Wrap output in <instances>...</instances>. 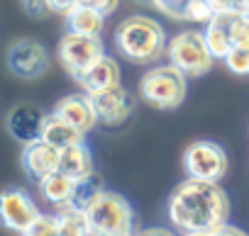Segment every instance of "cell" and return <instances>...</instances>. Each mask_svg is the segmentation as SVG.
I'll list each match as a JSON object with an SVG mask.
<instances>
[{"mask_svg": "<svg viewBox=\"0 0 249 236\" xmlns=\"http://www.w3.org/2000/svg\"><path fill=\"white\" fill-rule=\"evenodd\" d=\"M188 93V76L174 63L149 68L140 80V95L157 110H176Z\"/></svg>", "mask_w": 249, "mask_h": 236, "instance_id": "obj_4", "label": "cell"}, {"mask_svg": "<svg viewBox=\"0 0 249 236\" xmlns=\"http://www.w3.org/2000/svg\"><path fill=\"white\" fill-rule=\"evenodd\" d=\"M181 236H213V231H186Z\"/></svg>", "mask_w": 249, "mask_h": 236, "instance_id": "obj_34", "label": "cell"}, {"mask_svg": "<svg viewBox=\"0 0 249 236\" xmlns=\"http://www.w3.org/2000/svg\"><path fill=\"white\" fill-rule=\"evenodd\" d=\"M225 66L234 73V76H249V49H232L225 56Z\"/></svg>", "mask_w": 249, "mask_h": 236, "instance_id": "obj_25", "label": "cell"}, {"mask_svg": "<svg viewBox=\"0 0 249 236\" xmlns=\"http://www.w3.org/2000/svg\"><path fill=\"white\" fill-rule=\"evenodd\" d=\"M0 214H3V224L10 229V231H18V234H25L35 221L37 217L42 214L39 207L35 205V200L20 190V188H8L3 192V200H0Z\"/></svg>", "mask_w": 249, "mask_h": 236, "instance_id": "obj_9", "label": "cell"}, {"mask_svg": "<svg viewBox=\"0 0 249 236\" xmlns=\"http://www.w3.org/2000/svg\"><path fill=\"white\" fill-rule=\"evenodd\" d=\"M93 236H137L135 209L120 192L103 190L86 209Z\"/></svg>", "mask_w": 249, "mask_h": 236, "instance_id": "obj_3", "label": "cell"}, {"mask_svg": "<svg viewBox=\"0 0 249 236\" xmlns=\"http://www.w3.org/2000/svg\"><path fill=\"white\" fill-rule=\"evenodd\" d=\"M56 221H59L61 236H93L86 209H78L73 205L56 207Z\"/></svg>", "mask_w": 249, "mask_h": 236, "instance_id": "obj_19", "label": "cell"}, {"mask_svg": "<svg viewBox=\"0 0 249 236\" xmlns=\"http://www.w3.org/2000/svg\"><path fill=\"white\" fill-rule=\"evenodd\" d=\"M181 20L196 22V25H210L215 20V10L205 3V0H188L181 10Z\"/></svg>", "mask_w": 249, "mask_h": 236, "instance_id": "obj_23", "label": "cell"}, {"mask_svg": "<svg viewBox=\"0 0 249 236\" xmlns=\"http://www.w3.org/2000/svg\"><path fill=\"white\" fill-rule=\"evenodd\" d=\"M215 20L227 27L230 39H232V47L249 49V17L247 15H242L237 10H227V13H217Z\"/></svg>", "mask_w": 249, "mask_h": 236, "instance_id": "obj_20", "label": "cell"}, {"mask_svg": "<svg viewBox=\"0 0 249 236\" xmlns=\"http://www.w3.org/2000/svg\"><path fill=\"white\" fill-rule=\"evenodd\" d=\"M44 200L54 207H64V205H71V197H73V190H76V180L69 178L66 173H54L49 175L42 185H39Z\"/></svg>", "mask_w": 249, "mask_h": 236, "instance_id": "obj_18", "label": "cell"}, {"mask_svg": "<svg viewBox=\"0 0 249 236\" xmlns=\"http://www.w3.org/2000/svg\"><path fill=\"white\" fill-rule=\"evenodd\" d=\"M83 88V93L88 95H95V93H103V90H110L115 85H120V66L112 56H100L88 71H83L78 78H76Z\"/></svg>", "mask_w": 249, "mask_h": 236, "instance_id": "obj_14", "label": "cell"}, {"mask_svg": "<svg viewBox=\"0 0 249 236\" xmlns=\"http://www.w3.org/2000/svg\"><path fill=\"white\" fill-rule=\"evenodd\" d=\"M166 59H169V63L181 68L188 78L205 76L215 63V56L208 49L203 30H183V32L174 34L166 47Z\"/></svg>", "mask_w": 249, "mask_h": 236, "instance_id": "obj_5", "label": "cell"}, {"mask_svg": "<svg viewBox=\"0 0 249 236\" xmlns=\"http://www.w3.org/2000/svg\"><path fill=\"white\" fill-rule=\"evenodd\" d=\"M52 3V10L59 13V15H69L76 5H78V0H49Z\"/></svg>", "mask_w": 249, "mask_h": 236, "instance_id": "obj_29", "label": "cell"}, {"mask_svg": "<svg viewBox=\"0 0 249 236\" xmlns=\"http://www.w3.org/2000/svg\"><path fill=\"white\" fill-rule=\"evenodd\" d=\"M54 112L66 120L69 125H73L78 132L88 134L93 132L100 122H98V112L93 107V97L88 93H71L66 97H61L54 107Z\"/></svg>", "mask_w": 249, "mask_h": 236, "instance_id": "obj_13", "label": "cell"}, {"mask_svg": "<svg viewBox=\"0 0 249 236\" xmlns=\"http://www.w3.org/2000/svg\"><path fill=\"white\" fill-rule=\"evenodd\" d=\"M169 221L181 231H215L227 224L230 197L220 183L186 178L169 197Z\"/></svg>", "mask_w": 249, "mask_h": 236, "instance_id": "obj_1", "label": "cell"}, {"mask_svg": "<svg viewBox=\"0 0 249 236\" xmlns=\"http://www.w3.org/2000/svg\"><path fill=\"white\" fill-rule=\"evenodd\" d=\"M22 168L27 173V178L37 185H42L49 175L59 173L61 168V151L52 144H47L44 139L35 142V144H27L22 149Z\"/></svg>", "mask_w": 249, "mask_h": 236, "instance_id": "obj_12", "label": "cell"}, {"mask_svg": "<svg viewBox=\"0 0 249 236\" xmlns=\"http://www.w3.org/2000/svg\"><path fill=\"white\" fill-rule=\"evenodd\" d=\"M103 180L98 178V173L83 178V180H76V190H73V197H71V205L78 207V209H88L93 205V200L103 192Z\"/></svg>", "mask_w": 249, "mask_h": 236, "instance_id": "obj_22", "label": "cell"}, {"mask_svg": "<svg viewBox=\"0 0 249 236\" xmlns=\"http://www.w3.org/2000/svg\"><path fill=\"white\" fill-rule=\"evenodd\" d=\"M186 3H188V0H154V8L164 10L171 17H181V10H183Z\"/></svg>", "mask_w": 249, "mask_h": 236, "instance_id": "obj_28", "label": "cell"}, {"mask_svg": "<svg viewBox=\"0 0 249 236\" xmlns=\"http://www.w3.org/2000/svg\"><path fill=\"white\" fill-rule=\"evenodd\" d=\"M105 27V15L100 10L86 8V5H76L69 15H66V30L76 32V34H86V37H100Z\"/></svg>", "mask_w": 249, "mask_h": 236, "instance_id": "obj_17", "label": "cell"}, {"mask_svg": "<svg viewBox=\"0 0 249 236\" xmlns=\"http://www.w3.org/2000/svg\"><path fill=\"white\" fill-rule=\"evenodd\" d=\"M115 47L127 61L154 63L166 54L169 39L157 20L147 15H132L124 22H120L115 32Z\"/></svg>", "mask_w": 249, "mask_h": 236, "instance_id": "obj_2", "label": "cell"}, {"mask_svg": "<svg viewBox=\"0 0 249 236\" xmlns=\"http://www.w3.org/2000/svg\"><path fill=\"white\" fill-rule=\"evenodd\" d=\"M22 236H61L56 214H39L37 221H35Z\"/></svg>", "mask_w": 249, "mask_h": 236, "instance_id": "obj_24", "label": "cell"}, {"mask_svg": "<svg viewBox=\"0 0 249 236\" xmlns=\"http://www.w3.org/2000/svg\"><path fill=\"white\" fill-rule=\"evenodd\" d=\"M25 13L30 17H47L52 10V3L49 0H25Z\"/></svg>", "mask_w": 249, "mask_h": 236, "instance_id": "obj_26", "label": "cell"}, {"mask_svg": "<svg viewBox=\"0 0 249 236\" xmlns=\"http://www.w3.org/2000/svg\"><path fill=\"white\" fill-rule=\"evenodd\" d=\"M137 236H176V234L169 231V229H161V226H152V229H142V231H137Z\"/></svg>", "mask_w": 249, "mask_h": 236, "instance_id": "obj_32", "label": "cell"}, {"mask_svg": "<svg viewBox=\"0 0 249 236\" xmlns=\"http://www.w3.org/2000/svg\"><path fill=\"white\" fill-rule=\"evenodd\" d=\"M230 161L220 144L215 142H193L183 151V171L186 178L205 180V183H220L227 175Z\"/></svg>", "mask_w": 249, "mask_h": 236, "instance_id": "obj_6", "label": "cell"}, {"mask_svg": "<svg viewBox=\"0 0 249 236\" xmlns=\"http://www.w3.org/2000/svg\"><path fill=\"white\" fill-rule=\"evenodd\" d=\"M78 5H86V8L100 10V13H103V15L107 17L110 13H115V10H117L120 0H78Z\"/></svg>", "mask_w": 249, "mask_h": 236, "instance_id": "obj_27", "label": "cell"}, {"mask_svg": "<svg viewBox=\"0 0 249 236\" xmlns=\"http://www.w3.org/2000/svg\"><path fill=\"white\" fill-rule=\"evenodd\" d=\"M61 173H66L69 178L73 180H83L88 175L95 173V166H93V154L88 149V144H76V146H69L61 151Z\"/></svg>", "mask_w": 249, "mask_h": 236, "instance_id": "obj_16", "label": "cell"}, {"mask_svg": "<svg viewBox=\"0 0 249 236\" xmlns=\"http://www.w3.org/2000/svg\"><path fill=\"white\" fill-rule=\"evenodd\" d=\"M100 56H105L100 37H86L66 30V34L59 42V61L73 78L88 71Z\"/></svg>", "mask_w": 249, "mask_h": 236, "instance_id": "obj_7", "label": "cell"}, {"mask_svg": "<svg viewBox=\"0 0 249 236\" xmlns=\"http://www.w3.org/2000/svg\"><path fill=\"white\" fill-rule=\"evenodd\" d=\"M234 10L249 17V0H234Z\"/></svg>", "mask_w": 249, "mask_h": 236, "instance_id": "obj_33", "label": "cell"}, {"mask_svg": "<svg viewBox=\"0 0 249 236\" xmlns=\"http://www.w3.org/2000/svg\"><path fill=\"white\" fill-rule=\"evenodd\" d=\"M8 68L22 80H35L49 68V51L35 39H18L8 47Z\"/></svg>", "mask_w": 249, "mask_h": 236, "instance_id": "obj_8", "label": "cell"}, {"mask_svg": "<svg viewBox=\"0 0 249 236\" xmlns=\"http://www.w3.org/2000/svg\"><path fill=\"white\" fill-rule=\"evenodd\" d=\"M213 236H249L244 229H239V226H232V224H222L220 229H215L213 231Z\"/></svg>", "mask_w": 249, "mask_h": 236, "instance_id": "obj_30", "label": "cell"}, {"mask_svg": "<svg viewBox=\"0 0 249 236\" xmlns=\"http://www.w3.org/2000/svg\"><path fill=\"white\" fill-rule=\"evenodd\" d=\"M205 3L215 10V15L217 13H227V10H234V0H205Z\"/></svg>", "mask_w": 249, "mask_h": 236, "instance_id": "obj_31", "label": "cell"}, {"mask_svg": "<svg viewBox=\"0 0 249 236\" xmlns=\"http://www.w3.org/2000/svg\"><path fill=\"white\" fill-rule=\"evenodd\" d=\"M42 139L52 146H56L59 151L69 149V146H76V144H86V134L78 132L73 125H69L66 120H61V117L56 112H52L47 117V125H44V134Z\"/></svg>", "mask_w": 249, "mask_h": 236, "instance_id": "obj_15", "label": "cell"}, {"mask_svg": "<svg viewBox=\"0 0 249 236\" xmlns=\"http://www.w3.org/2000/svg\"><path fill=\"white\" fill-rule=\"evenodd\" d=\"M93 97V107L98 112V122L105 127H120L130 120V114L135 110V100L132 95L124 90L122 85H115L110 90L95 93Z\"/></svg>", "mask_w": 249, "mask_h": 236, "instance_id": "obj_11", "label": "cell"}, {"mask_svg": "<svg viewBox=\"0 0 249 236\" xmlns=\"http://www.w3.org/2000/svg\"><path fill=\"white\" fill-rule=\"evenodd\" d=\"M203 32H205V42H208V49H210V54L215 56V61H225V56L234 49L227 27L220 25L217 20H213L210 25H205Z\"/></svg>", "mask_w": 249, "mask_h": 236, "instance_id": "obj_21", "label": "cell"}, {"mask_svg": "<svg viewBox=\"0 0 249 236\" xmlns=\"http://www.w3.org/2000/svg\"><path fill=\"white\" fill-rule=\"evenodd\" d=\"M47 117L42 107L30 105V102H20L8 112V132L15 142H20L22 146L35 144L42 139L44 134V125H47Z\"/></svg>", "mask_w": 249, "mask_h": 236, "instance_id": "obj_10", "label": "cell"}]
</instances>
